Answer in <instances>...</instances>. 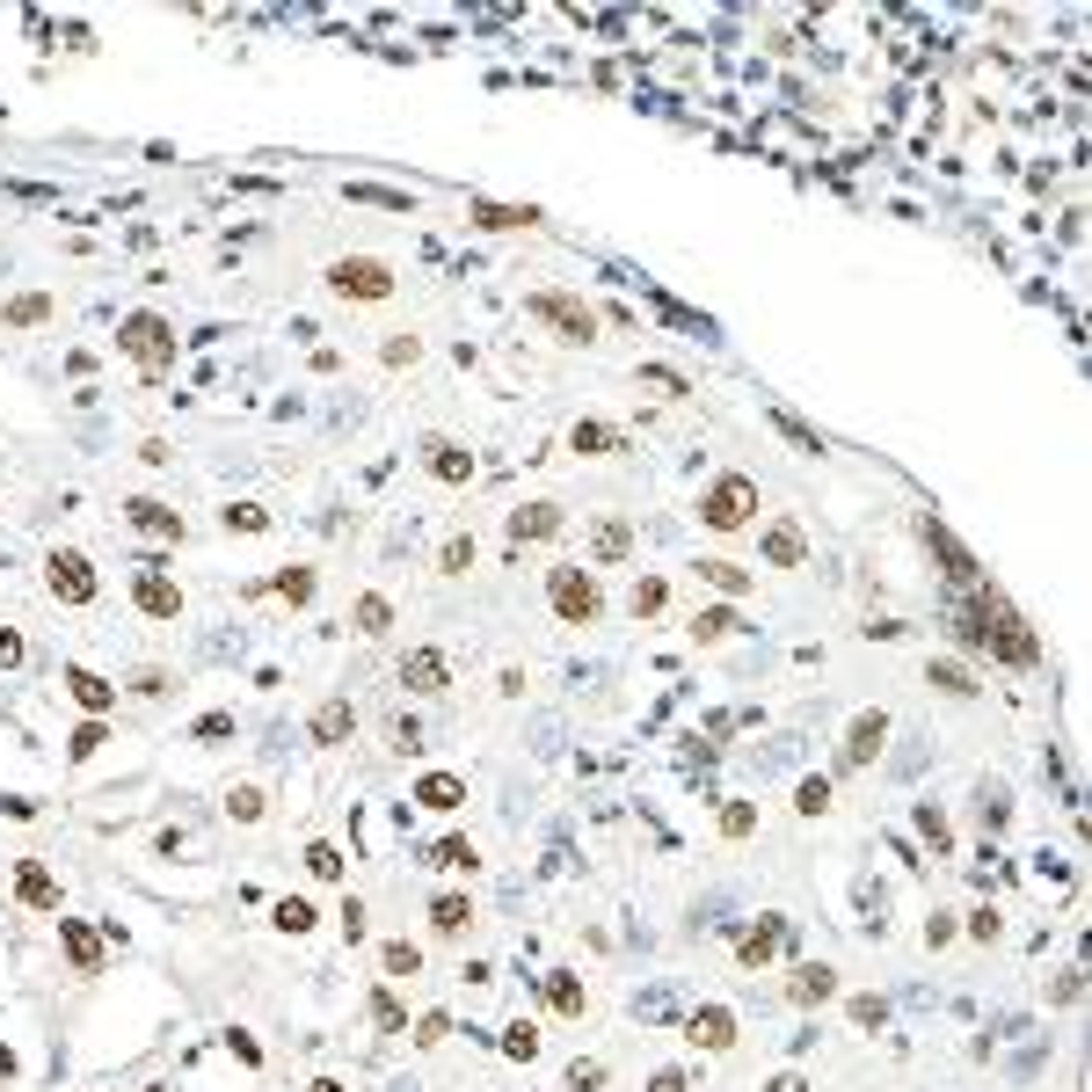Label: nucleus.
I'll return each mask as SVG.
<instances>
[{"label":"nucleus","mask_w":1092,"mask_h":1092,"mask_svg":"<svg viewBox=\"0 0 1092 1092\" xmlns=\"http://www.w3.org/2000/svg\"><path fill=\"white\" fill-rule=\"evenodd\" d=\"M547 605H554L561 627H597L605 619V582L590 569H576V561H561V569H547Z\"/></svg>","instance_id":"obj_1"},{"label":"nucleus","mask_w":1092,"mask_h":1092,"mask_svg":"<svg viewBox=\"0 0 1092 1092\" xmlns=\"http://www.w3.org/2000/svg\"><path fill=\"white\" fill-rule=\"evenodd\" d=\"M321 277H328V292L350 299V307H380V299H393V284H401L386 256H335Z\"/></svg>","instance_id":"obj_2"},{"label":"nucleus","mask_w":1092,"mask_h":1092,"mask_svg":"<svg viewBox=\"0 0 1092 1092\" xmlns=\"http://www.w3.org/2000/svg\"><path fill=\"white\" fill-rule=\"evenodd\" d=\"M758 511V481L751 474H714L707 488H700V524L707 532H743Z\"/></svg>","instance_id":"obj_3"},{"label":"nucleus","mask_w":1092,"mask_h":1092,"mask_svg":"<svg viewBox=\"0 0 1092 1092\" xmlns=\"http://www.w3.org/2000/svg\"><path fill=\"white\" fill-rule=\"evenodd\" d=\"M524 314H532L539 328H554L561 343H582V350L597 343V307H582L576 292H532V299H524Z\"/></svg>","instance_id":"obj_4"},{"label":"nucleus","mask_w":1092,"mask_h":1092,"mask_svg":"<svg viewBox=\"0 0 1092 1092\" xmlns=\"http://www.w3.org/2000/svg\"><path fill=\"white\" fill-rule=\"evenodd\" d=\"M117 350H125V357H138L146 372H161V365H175V321H161V314H146V307H138V314H125V321H117Z\"/></svg>","instance_id":"obj_5"},{"label":"nucleus","mask_w":1092,"mask_h":1092,"mask_svg":"<svg viewBox=\"0 0 1092 1092\" xmlns=\"http://www.w3.org/2000/svg\"><path fill=\"white\" fill-rule=\"evenodd\" d=\"M44 582H52V597H59V605H95V597H103L95 561H88L80 547H52V554H44Z\"/></svg>","instance_id":"obj_6"},{"label":"nucleus","mask_w":1092,"mask_h":1092,"mask_svg":"<svg viewBox=\"0 0 1092 1092\" xmlns=\"http://www.w3.org/2000/svg\"><path fill=\"white\" fill-rule=\"evenodd\" d=\"M882 743H889V714H882V707L852 714V728H845V743H837V772L874 765V758H882Z\"/></svg>","instance_id":"obj_7"},{"label":"nucleus","mask_w":1092,"mask_h":1092,"mask_svg":"<svg viewBox=\"0 0 1092 1092\" xmlns=\"http://www.w3.org/2000/svg\"><path fill=\"white\" fill-rule=\"evenodd\" d=\"M131 605H138L146 619H183V590L161 576V561H138V576H131Z\"/></svg>","instance_id":"obj_8"},{"label":"nucleus","mask_w":1092,"mask_h":1092,"mask_svg":"<svg viewBox=\"0 0 1092 1092\" xmlns=\"http://www.w3.org/2000/svg\"><path fill=\"white\" fill-rule=\"evenodd\" d=\"M59 685L73 692V707H80V714H95V721H110V714H117V685H110V678H95L88 663H66V670H59Z\"/></svg>","instance_id":"obj_9"},{"label":"nucleus","mask_w":1092,"mask_h":1092,"mask_svg":"<svg viewBox=\"0 0 1092 1092\" xmlns=\"http://www.w3.org/2000/svg\"><path fill=\"white\" fill-rule=\"evenodd\" d=\"M401 685L415 692V700H438L451 685V663H445V648H408L401 655Z\"/></svg>","instance_id":"obj_10"},{"label":"nucleus","mask_w":1092,"mask_h":1092,"mask_svg":"<svg viewBox=\"0 0 1092 1092\" xmlns=\"http://www.w3.org/2000/svg\"><path fill=\"white\" fill-rule=\"evenodd\" d=\"M786 940H794V918H779V910H772V918H758V925L736 940V962H743V968H772V955H779Z\"/></svg>","instance_id":"obj_11"},{"label":"nucleus","mask_w":1092,"mask_h":1092,"mask_svg":"<svg viewBox=\"0 0 1092 1092\" xmlns=\"http://www.w3.org/2000/svg\"><path fill=\"white\" fill-rule=\"evenodd\" d=\"M466 219H474L481 234H532V226H539V204H496V197H474Z\"/></svg>","instance_id":"obj_12"},{"label":"nucleus","mask_w":1092,"mask_h":1092,"mask_svg":"<svg viewBox=\"0 0 1092 1092\" xmlns=\"http://www.w3.org/2000/svg\"><path fill=\"white\" fill-rule=\"evenodd\" d=\"M423 466H430L445 488H466V481H474V451L459 445V438H438V430L423 438Z\"/></svg>","instance_id":"obj_13"},{"label":"nucleus","mask_w":1092,"mask_h":1092,"mask_svg":"<svg viewBox=\"0 0 1092 1092\" xmlns=\"http://www.w3.org/2000/svg\"><path fill=\"white\" fill-rule=\"evenodd\" d=\"M685 1041L707 1049V1056H728V1049H736V1013H728V1005H700V1013L685 1020Z\"/></svg>","instance_id":"obj_14"},{"label":"nucleus","mask_w":1092,"mask_h":1092,"mask_svg":"<svg viewBox=\"0 0 1092 1092\" xmlns=\"http://www.w3.org/2000/svg\"><path fill=\"white\" fill-rule=\"evenodd\" d=\"M925 547H932V554L947 561V576L962 582V590H976V582H983V569H976V554H968V547H962V539H955V532H947V524H940V517H925Z\"/></svg>","instance_id":"obj_15"},{"label":"nucleus","mask_w":1092,"mask_h":1092,"mask_svg":"<svg viewBox=\"0 0 1092 1092\" xmlns=\"http://www.w3.org/2000/svg\"><path fill=\"white\" fill-rule=\"evenodd\" d=\"M59 947H66V962H73V976H95V968H103L95 925H80V918H66V910H59Z\"/></svg>","instance_id":"obj_16"},{"label":"nucleus","mask_w":1092,"mask_h":1092,"mask_svg":"<svg viewBox=\"0 0 1092 1092\" xmlns=\"http://www.w3.org/2000/svg\"><path fill=\"white\" fill-rule=\"evenodd\" d=\"M15 896L30 903V910H52L59 918V882H52L44 859H15Z\"/></svg>","instance_id":"obj_17"},{"label":"nucleus","mask_w":1092,"mask_h":1092,"mask_svg":"<svg viewBox=\"0 0 1092 1092\" xmlns=\"http://www.w3.org/2000/svg\"><path fill=\"white\" fill-rule=\"evenodd\" d=\"M415 809H430V816L466 809V779H459V772H423V779H415Z\"/></svg>","instance_id":"obj_18"},{"label":"nucleus","mask_w":1092,"mask_h":1092,"mask_svg":"<svg viewBox=\"0 0 1092 1092\" xmlns=\"http://www.w3.org/2000/svg\"><path fill=\"white\" fill-rule=\"evenodd\" d=\"M786 998H794V1005H831V998H837V968L831 962H801L794 976H786Z\"/></svg>","instance_id":"obj_19"},{"label":"nucleus","mask_w":1092,"mask_h":1092,"mask_svg":"<svg viewBox=\"0 0 1092 1092\" xmlns=\"http://www.w3.org/2000/svg\"><path fill=\"white\" fill-rule=\"evenodd\" d=\"M758 547H765L772 569H801V561H809V539H801V524H794V517L765 524V539H758Z\"/></svg>","instance_id":"obj_20"},{"label":"nucleus","mask_w":1092,"mask_h":1092,"mask_svg":"<svg viewBox=\"0 0 1092 1092\" xmlns=\"http://www.w3.org/2000/svg\"><path fill=\"white\" fill-rule=\"evenodd\" d=\"M569 524V511L561 503H524V511H511V539L524 547V539H554Z\"/></svg>","instance_id":"obj_21"},{"label":"nucleus","mask_w":1092,"mask_h":1092,"mask_svg":"<svg viewBox=\"0 0 1092 1092\" xmlns=\"http://www.w3.org/2000/svg\"><path fill=\"white\" fill-rule=\"evenodd\" d=\"M307 736H314V743H350V736H357V707H350V700H321L314 721H307Z\"/></svg>","instance_id":"obj_22"},{"label":"nucleus","mask_w":1092,"mask_h":1092,"mask_svg":"<svg viewBox=\"0 0 1092 1092\" xmlns=\"http://www.w3.org/2000/svg\"><path fill=\"white\" fill-rule=\"evenodd\" d=\"M430 932H438V940H466V932H474V903L459 896V889L430 896Z\"/></svg>","instance_id":"obj_23"},{"label":"nucleus","mask_w":1092,"mask_h":1092,"mask_svg":"<svg viewBox=\"0 0 1092 1092\" xmlns=\"http://www.w3.org/2000/svg\"><path fill=\"white\" fill-rule=\"evenodd\" d=\"M125 517L138 532H153V539H183V511H168V503H153V496H131Z\"/></svg>","instance_id":"obj_24"},{"label":"nucleus","mask_w":1092,"mask_h":1092,"mask_svg":"<svg viewBox=\"0 0 1092 1092\" xmlns=\"http://www.w3.org/2000/svg\"><path fill=\"white\" fill-rule=\"evenodd\" d=\"M423 867H438V874H474V867H481V852H474L466 837H438V845L423 852Z\"/></svg>","instance_id":"obj_25"},{"label":"nucleus","mask_w":1092,"mask_h":1092,"mask_svg":"<svg viewBox=\"0 0 1092 1092\" xmlns=\"http://www.w3.org/2000/svg\"><path fill=\"white\" fill-rule=\"evenodd\" d=\"M52 321V292H15L0 307V328H44Z\"/></svg>","instance_id":"obj_26"},{"label":"nucleus","mask_w":1092,"mask_h":1092,"mask_svg":"<svg viewBox=\"0 0 1092 1092\" xmlns=\"http://www.w3.org/2000/svg\"><path fill=\"white\" fill-rule=\"evenodd\" d=\"M590 547H597V561H605V569H619V561L634 554V532H627V517H605V524L590 532Z\"/></svg>","instance_id":"obj_27"},{"label":"nucleus","mask_w":1092,"mask_h":1092,"mask_svg":"<svg viewBox=\"0 0 1092 1092\" xmlns=\"http://www.w3.org/2000/svg\"><path fill=\"white\" fill-rule=\"evenodd\" d=\"M569 451H582V459H605V451H619V430H612V423H597V415H582L576 430H569Z\"/></svg>","instance_id":"obj_28"},{"label":"nucleus","mask_w":1092,"mask_h":1092,"mask_svg":"<svg viewBox=\"0 0 1092 1092\" xmlns=\"http://www.w3.org/2000/svg\"><path fill=\"white\" fill-rule=\"evenodd\" d=\"M350 627H357V634H365V642H380L386 627H393V605H386L380 590H365V597H357V605H350Z\"/></svg>","instance_id":"obj_29"},{"label":"nucleus","mask_w":1092,"mask_h":1092,"mask_svg":"<svg viewBox=\"0 0 1092 1092\" xmlns=\"http://www.w3.org/2000/svg\"><path fill=\"white\" fill-rule=\"evenodd\" d=\"M772 430H779L786 445H801V451H831V445H823V430H809L794 408H772Z\"/></svg>","instance_id":"obj_30"},{"label":"nucleus","mask_w":1092,"mask_h":1092,"mask_svg":"<svg viewBox=\"0 0 1092 1092\" xmlns=\"http://www.w3.org/2000/svg\"><path fill=\"white\" fill-rule=\"evenodd\" d=\"M380 968H386V976H423V947H415V940H386Z\"/></svg>","instance_id":"obj_31"},{"label":"nucleus","mask_w":1092,"mask_h":1092,"mask_svg":"<svg viewBox=\"0 0 1092 1092\" xmlns=\"http://www.w3.org/2000/svg\"><path fill=\"white\" fill-rule=\"evenodd\" d=\"M700 582H714L721 597H743V590H751V569H736V561H700Z\"/></svg>","instance_id":"obj_32"},{"label":"nucleus","mask_w":1092,"mask_h":1092,"mask_svg":"<svg viewBox=\"0 0 1092 1092\" xmlns=\"http://www.w3.org/2000/svg\"><path fill=\"white\" fill-rule=\"evenodd\" d=\"M270 925L299 940V932H314V903H307V896H284V903H277V918H270Z\"/></svg>","instance_id":"obj_33"},{"label":"nucleus","mask_w":1092,"mask_h":1092,"mask_svg":"<svg viewBox=\"0 0 1092 1092\" xmlns=\"http://www.w3.org/2000/svg\"><path fill=\"white\" fill-rule=\"evenodd\" d=\"M736 627H743V619H736V605H714V612H700V619H692V634H700V642H728Z\"/></svg>","instance_id":"obj_34"},{"label":"nucleus","mask_w":1092,"mask_h":1092,"mask_svg":"<svg viewBox=\"0 0 1092 1092\" xmlns=\"http://www.w3.org/2000/svg\"><path fill=\"white\" fill-rule=\"evenodd\" d=\"M539 991H547V1005H554V1013H582V1005H590V998H582V983H576V976H547Z\"/></svg>","instance_id":"obj_35"},{"label":"nucleus","mask_w":1092,"mask_h":1092,"mask_svg":"<svg viewBox=\"0 0 1092 1092\" xmlns=\"http://www.w3.org/2000/svg\"><path fill=\"white\" fill-rule=\"evenodd\" d=\"M307 874H314V882H343V852H335L328 837H314V845H307Z\"/></svg>","instance_id":"obj_36"},{"label":"nucleus","mask_w":1092,"mask_h":1092,"mask_svg":"<svg viewBox=\"0 0 1092 1092\" xmlns=\"http://www.w3.org/2000/svg\"><path fill=\"white\" fill-rule=\"evenodd\" d=\"M372 1020H380V1034H408V1013H401V998H393L386 983L372 991Z\"/></svg>","instance_id":"obj_37"},{"label":"nucleus","mask_w":1092,"mask_h":1092,"mask_svg":"<svg viewBox=\"0 0 1092 1092\" xmlns=\"http://www.w3.org/2000/svg\"><path fill=\"white\" fill-rule=\"evenodd\" d=\"M438 569H445V576H466V569H474V539H466V532H451L445 547H438Z\"/></svg>","instance_id":"obj_38"},{"label":"nucleus","mask_w":1092,"mask_h":1092,"mask_svg":"<svg viewBox=\"0 0 1092 1092\" xmlns=\"http://www.w3.org/2000/svg\"><path fill=\"white\" fill-rule=\"evenodd\" d=\"M932 685L955 692V700H968V692H976V670H968V663H932Z\"/></svg>","instance_id":"obj_39"},{"label":"nucleus","mask_w":1092,"mask_h":1092,"mask_svg":"<svg viewBox=\"0 0 1092 1092\" xmlns=\"http://www.w3.org/2000/svg\"><path fill=\"white\" fill-rule=\"evenodd\" d=\"M103 743H110V728H103V721H95V714H88V721H80V728H73V736H66V751H73V758H95V751H103Z\"/></svg>","instance_id":"obj_40"},{"label":"nucleus","mask_w":1092,"mask_h":1092,"mask_svg":"<svg viewBox=\"0 0 1092 1092\" xmlns=\"http://www.w3.org/2000/svg\"><path fill=\"white\" fill-rule=\"evenodd\" d=\"M642 386H655L663 401H685L692 386H685V372H670V365H642Z\"/></svg>","instance_id":"obj_41"},{"label":"nucleus","mask_w":1092,"mask_h":1092,"mask_svg":"<svg viewBox=\"0 0 1092 1092\" xmlns=\"http://www.w3.org/2000/svg\"><path fill=\"white\" fill-rule=\"evenodd\" d=\"M503 1056H517V1063H532V1056H539V1028H532V1020H517V1028H503Z\"/></svg>","instance_id":"obj_42"},{"label":"nucleus","mask_w":1092,"mask_h":1092,"mask_svg":"<svg viewBox=\"0 0 1092 1092\" xmlns=\"http://www.w3.org/2000/svg\"><path fill=\"white\" fill-rule=\"evenodd\" d=\"M350 197H357V204H386V211H415L408 190H380V183H350Z\"/></svg>","instance_id":"obj_43"},{"label":"nucleus","mask_w":1092,"mask_h":1092,"mask_svg":"<svg viewBox=\"0 0 1092 1092\" xmlns=\"http://www.w3.org/2000/svg\"><path fill=\"white\" fill-rule=\"evenodd\" d=\"M219 517H226V532H270V511H262V503H226Z\"/></svg>","instance_id":"obj_44"},{"label":"nucleus","mask_w":1092,"mask_h":1092,"mask_svg":"<svg viewBox=\"0 0 1092 1092\" xmlns=\"http://www.w3.org/2000/svg\"><path fill=\"white\" fill-rule=\"evenodd\" d=\"M758 831V809L751 801H721V837H751Z\"/></svg>","instance_id":"obj_45"},{"label":"nucleus","mask_w":1092,"mask_h":1092,"mask_svg":"<svg viewBox=\"0 0 1092 1092\" xmlns=\"http://www.w3.org/2000/svg\"><path fill=\"white\" fill-rule=\"evenodd\" d=\"M270 590H277L284 605H307V597H314V569H284V576L270 582Z\"/></svg>","instance_id":"obj_46"},{"label":"nucleus","mask_w":1092,"mask_h":1092,"mask_svg":"<svg viewBox=\"0 0 1092 1092\" xmlns=\"http://www.w3.org/2000/svg\"><path fill=\"white\" fill-rule=\"evenodd\" d=\"M794 809H801V816H823V809H831V779H801V786H794Z\"/></svg>","instance_id":"obj_47"},{"label":"nucleus","mask_w":1092,"mask_h":1092,"mask_svg":"<svg viewBox=\"0 0 1092 1092\" xmlns=\"http://www.w3.org/2000/svg\"><path fill=\"white\" fill-rule=\"evenodd\" d=\"M918 831L932 837V852H955V837H947V816H940L932 801H918Z\"/></svg>","instance_id":"obj_48"},{"label":"nucleus","mask_w":1092,"mask_h":1092,"mask_svg":"<svg viewBox=\"0 0 1092 1092\" xmlns=\"http://www.w3.org/2000/svg\"><path fill=\"white\" fill-rule=\"evenodd\" d=\"M262 801H270L262 786H234V794H226V809H234L241 823H256V816H262Z\"/></svg>","instance_id":"obj_49"},{"label":"nucleus","mask_w":1092,"mask_h":1092,"mask_svg":"<svg viewBox=\"0 0 1092 1092\" xmlns=\"http://www.w3.org/2000/svg\"><path fill=\"white\" fill-rule=\"evenodd\" d=\"M648 612H663V582H655V576L634 582V619H648Z\"/></svg>","instance_id":"obj_50"},{"label":"nucleus","mask_w":1092,"mask_h":1092,"mask_svg":"<svg viewBox=\"0 0 1092 1092\" xmlns=\"http://www.w3.org/2000/svg\"><path fill=\"white\" fill-rule=\"evenodd\" d=\"M190 736H197V743H226V736H234V714H204Z\"/></svg>","instance_id":"obj_51"},{"label":"nucleus","mask_w":1092,"mask_h":1092,"mask_svg":"<svg viewBox=\"0 0 1092 1092\" xmlns=\"http://www.w3.org/2000/svg\"><path fill=\"white\" fill-rule=\"evenodd\" d=\"M445 1034H451V1020H445V1013H423V1020H415V1041H423V1049H438Z\"/></svg>","instance_id":"obj_52"},{"label":"nucleus","mask_w":1092,"mask_h":1092,"mask_svg":"<svg viewBox=\"0 0 1092 1092\" xmlns=\"http://www.w3.org/2000/svg\"><path fill=\"white\" fill-rule=\"evenodd\" d=\"M976 801H983V823H991V831H998V823H1005V816H1013V809H1005V786H983V794H976Z\"/></svg>","instance_id":"obj_53"},{"label":"nucleus","mask_w":1092,"mask_h":1092,"mask_svg":"<svg viewBox=\"0 0 1092 1092\" xmlns=\"http://www.w3.org/2000/svg\"><path fill=\"white\" fill-rule=\"evenodd\" d=\"M605 1086V1063H569V1092H597Z\"/></svg>","instance_id":"obj_54"},{"label":"nucleus","mask_w":1092,"mask_h":1092,"mask_svg":"<svg viewBox=\"0 0 1092 1092\" xmlns=\"http://www.w3.org/2000/svg\"><path fill=\"white\" fill-rule=\"evenodd\" d=\"M415 357H423L415 335H393V343H386V365H415Z\"/></svg>","instance_id":"obj_55"},{"label":"nucleus","mask_w":1092,"mask_h":1092,"mask_svg":"<svg viewBox=\"0 0 1092 1092\" xmlns=\"http://www.w3.org/2000/svg\"><path fill=\"white\" fill-rule=\"evenodd\" d=\"M852 1020H859V1028H882L889 1005H882V998H852Z\"/></svg>","instance_id":"obj_56"},{"label":"nucleus","mask_w":1092,"mask_h":1092,"mask_svg":"<svg viewBox=\"0 0 1092 1092\" xmlns=\"http://www.w3.org/2000/svg\"><path fill=\"white\" fill-rule=\"evenodd\" d=\"M343 940H350V947H357V940H365V903H357V896L343 903Z\"/></svg>","instance_id":"obj_57"},{"label":"nucleus","mask_w":1092,"mask_h":1092,"mask_svg":"<svg viewBox=\"0 0 1092 1092\" xmlns=\"http://www.w3.org/2000/svg\"><path fill=\"white\" fill-rule=\"evenodd\" d=\"M393 743H401V751H423V728H415V721L401 714V721H393Z\"/></svg>","instance_id":"obj_58"},{"label":"nucleus","mask_w":1092,"mask_h":1092,"mask_svg":"<svg viewBox=\"0 0 1092 1092\" xmlns=\"http://www.w3.org/2000/svg\"><path fill=\"white\" fill-rule=\"evenodd\" d=\"M968 940H998V910H976L968 918Z\"/></svg>","instance_id":"obj_59"},{"label":"nucleus","mask_w":1092,"mask_h":1092,"mask_svg":"<svg viewBox=\"0 0 1092 1092\" xmlns=\"http://www.w3.org/2000/svg\"><path fill=\"white\" fill-rule=\"evenodd\" d=\"M648 1092H685V1071H655V1078H648Z\"/></svg>","instance_id":"obj_60"},{"label":"nucleus","mask_w":1092,"mask_h":1092,"mask_svg":"<svg viewBox=\"0 0 1092 1092\" xmlns=\"http://www.w3.org/2000/svg\"><path fill=\"white\" fill-rule=\"evenodd\" d=\"M765 1092H809V1078H801V1071H779V1078H772Z\"/></svg>","instance_id":"obj_61"},{"label":"nucleus","mask_w":1092,"mask_h":1092,"mask_svg":"<svg viewBox=\"0 0 1092 1092\" xmlns=\"http://www.w3.org/2000/svg\"><path fill=\"white\" fill-rule=\"evenodd\" d=\"M0 663H22V634H0Z\"/></svg>","instance_id":"obj_62"},{"label":"nucleus","mask_w":1092,"mask_h":1092,"mask_svg":"<svg viewBox=\"0 0 1092 1092\" xmlns=\"http://www.w3.org/2000/svg\"><path fill=\"white\" fill-rule=\"evenodd\" d=\"M307 1092H350V1086H343V1078H314Z\"/></svg>","instance_id":"obj_63"},{"label":"nucleus","mask_w":1092,"mask_h":1092,"mask_svg":"<svg viewBox=\"0 0 1092 1092\" xmlns=\"http://www.w3.org/2000/svg\"><path fill=\"white\" fill-rule=\"evenodd\" d=\"M146 1092H168V1086H146Z\"/></svg>","instance_id":"obj_64"}]
</instances>
